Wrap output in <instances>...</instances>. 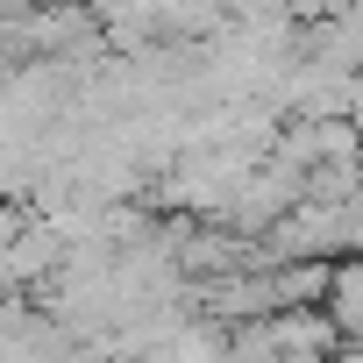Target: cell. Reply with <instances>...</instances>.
Here are the masks:
<instances>
[{"instance_id":"obj_1","label":"cell","mask_w":363,"mask_h":363,"mask_svg":"<svg viewBox=\"0 0 363 363\" xmlns=\"http://www.w3.org/2000/svg\"><path fill=\"white\" fill-rule=\"evenodd\" d=\"M328 320L342 328V342H363V257L335 264V292H328Z\"/></svg>"}]
</instances>
